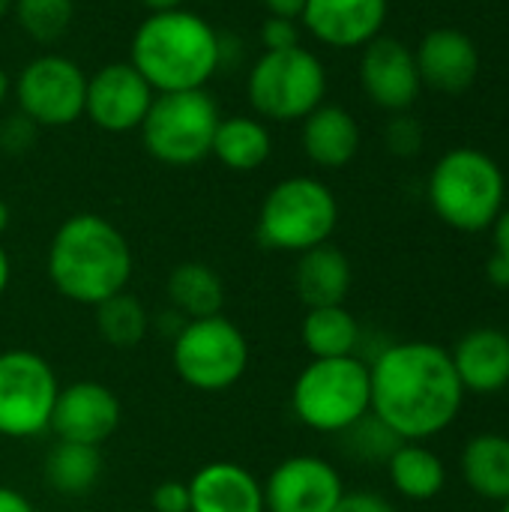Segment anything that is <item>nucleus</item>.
Listing matches in <instances>:
<instances>
[{
  "mask_svg": "<svg viewBox=\"0 0 509 512\" xmlns=\"http://www.w3.org/2000/svg\"><path fill=\"white\" fill-rule=\"evenodd\" d=\"M366 363L372 414L402 441L423 444L456 423L468 393L447 348L420 339L387 342Z\"/></svg>",
  "mask_w": 509,
  "mask_h": 512,
  "instance_id": "nucleus-1",
  "label": "nucleus"
},
{
  "mask_svg": "<svg viewBox=\"0 0 509 512\" xmlns=\"http://www.w3.org/2000/svg\"><path fill=\"white\" fill-rule=\"evenodd\" d=\"M45 273L63 300L96 309L129 291L135 255L126 234L111 219L99 213H72L48 240Z\"/></svg>",
  "mask_w": 509,
  "mask_h": 512,
  "instance_id": "nucleus-2",
  "label": "nucleus"
},
{
  "mask_svg": "<svg viewBox=\"0 0 509 512\" xmlns=\"http://www.w3.org/2000/svg\"><path fill=\"white\" fill-rule=\"evenodd\" d=\"M129 63L153 93L207 90L225 66L222 33L186 6L150 12L132 33Z\"/></svg>",
  "mask_w": 509,
  "mask_h": 512,
  "instance_id": "nucleus-3",
  "label": "nucleus"
},
{
  "mask_svg": "<svg viewBox=\"0 0 509 512\" xmlns=\"http://www.w3.org/2000/svg\"><path fill=\"white\" fill-rule=\"evenodd\" d=\"M435 216L462 234H480L495 225L507 204V177L495 156L477 147L444 153L426 186Z\"/></svg>",
  "mask_w": 509,
  "mask_h": 512,
  "instance_id": "nucleus-4",
  "label": "nucleus"
},
{
  "mask_svg": "<svg viewBox=\"0 0 509 512\" xmlns=\"http://www.w3.org/2000/svg\"><path fill=\"white\" fill-rule=\"evenodd\" d=\"M336 228L339 198L312 174H294L270 186L255 219L258 243L282 255H303L321 243H330Z\"/></svg>",
  "mask_w": 509,
  "mask_h": 512,
  "instance_id": "nucleus-5",
  "label": "nucleus"
},
{
  "mask_svg": "<svg viewBox=\"0 0 509 512\" xmlns=\"http://www.w3.org/2000/svg\"><path fill=\"white\" fill-rule=\"evenodd\" d=\"M369 411L372 384L363 357L309 360L291 384V414L315 435L339 438Z\"/></svg>",
  "mask_w": 509,
  "mask_h": 512,
  "instance_id": "nucleus-6",
  "label": "nucleus"
},
{
  "mask_svg": "<svg viewBox=\"0 0 509 512\" xmlns=\"http://www.w3.org/2000/svg\"><path fill=\"white\" fill-rule=\"evenodd\" d=\"M246 96L264 123H300L327 99V69L306 45L261 51L246 75Z\"/></svg>",
  "mask_w": 509,
  "mask_h": 512,
  "instance_id": "nucleus-7",
  "label": "nucleus"
},
{
  "mask_svg": "<svg viewBox=\"0 0 509 512\" xmlns=\"http://www.w3.org/2000/svg\"><path fill=\"white\" fill-rule=\"evenodd\" d=\"M249 357L246 333L222 312L186 321L171 339V366L195 393H225L237 387L249 372Z\"/></svg>",
  "mask_w": 509,
  "mask_h": 512,
  "instance_id": "nucleus-8",
  "label": "nucleus"
},
{
  "mask_svg": "<svg viewBox=\"0 0 509 512\" xmlns=\"http://www.w3.org/2000/svg\"><path fill=\"white\" fill-rule=\"evenodd\" d=\"M222 114L207 90L156 93L144 123V150L168 168H192L210 156Z\"/></svg>",
  "mask_w": 509,
  "mask_h": 512,
  "instance_id": "nucleus-9",
  "label": "nucleus"
},
{
  "mask_svg": "<svg viewBox=\"0 0 509 512\" xmlns=\"http://www.w3.org/2000/svg\"><path fill=\"white\" fill-rule=\"evenodd\" d=\"M60 378L30 348L0 351V438L33 441L51 429Z\"/></svg>",
  "mask_w": 509,
  "mask_h": 512,
  "instance_id": "nucleus-10",
  "label": "nucleus"
},
{
  "mask_svg": "<svg viewBox=\"0 0 509 512\" xmlns=\"http://www.w3.org/2000/svg\"><path fill=\"white\" fill-rule=\"evenodd\" d=\"M87 72L66 54H39L12 81V99L39 129H63L84 117Z\"/></svg>",
  "mask_w": 509,
  "mask_h": 512,
  "instance_id": "nucleus-11",
  "label": "nucleus"
},
{
  "mask_svg": "<svg viewBox=\"0 0 509 512\" xmlns=\"http://www.w3.org/2000/svg\"><path fill=\"white\" fill-rule=\"evenodd\" d=\"M345 492V480L330 459L297 453L267 474L264 507L267 512H333Z\"/></svg>",
  "mask_w": 509,
  "mask_h": 512,
  "instance_id": "nucleus-12",
  "label": "nucleus"
},
{
  "mask_svg": "<svg viewBox=\"0 0 509 512\" xmlns=\"http://www.w3.org/2000/svg\"><path fill=\"white\" fill-rule=\"evenodd\" d=\"M156 93L138 75L129 60L105 63L93 75H87V96H84V117L111 135L141 129Z\"/></svg>",
  "mask_w": 509,
  "mask_h": 512,
  "instance_id": "nucleus-13",
  "label": "nucleus"
},
{
  "mask_svg": "<svg viewBox=\"0 0 509 512\" xmlns=\"http://www.w3.org/2000/svg\"><path fill=\"white\" fill-rule=\"evenodd\" d=\"M123 423V405L117 393L102 381H72L60 384L54 414H51V435L57 441L102 447Z\"/></svg>",
  "mask_w": 509,
  "mask_h": 512,
  "instance_id": "nucleus-14",
  "label": "nucleus"
},
{
  "mask_svg": "<svg viewBox=\"0 0 509 512\" xmlns=\"http://www.w3.org/2000/svg\"><path fill=\"white\" fill-rule=\"evenodd\" d=\"M360 51V87L369 102L390 114L408 111L423 90L414 48H408L396 36L381 33Z\"/></svg>",
  "mask_w": 509,
  "mask_h": 512,
  "instance_id": "nucleus-15",
  "label": "nucleus"
},
{
  "mask_svg": "<svg viewBox=\"0 0 509 512\" xmlns=\"http://www.w3.org/2000/svg\"><path fill=\"white\" fill-rule=\"evenodd\" d=\"M387 15V0H306L300 27L327 48L351 51L381 36Z\"/></svg>",
  "mask_w": 509,
  "mask_h": 512,
  "instance_id": "nucleus-16",
  "label": "nucleus"
},
{
  "mask_svg": "<svg viewBox=\"0 0 509 512\" xmlns=\"http://www.w3.org/2000/svg\"><path fill=\"white\" fill-rule=\"evenodd\" d=\"M417 72L423 87H432L447 96H459L477 84L480 75V48L459 27H435L414 48Z\"/></svg>",
  "mask_w": 509,
  "mask_h": 512,
  "instance_id": "nucleus-17",
  "label": "nucleus"
},
{
  "mask_svg": "<svg viewBox=\"0 0 509 512\" xmlns=\"http://www.w3.org/2000/svg\"><path fill=\"white\" fill-rule=\"evenodd\" d=\"M189 512H267L264 483L240 462L216 459L189 480Z\"/></svg>",
  "mask_w": 509,
  "mask_h": 512,
  "instance_id": "nucleus-18",
  "label": "nucleus"
},
{
  "mask_svg": "<svg viewBox=\"0 0 509 512\" xmlns=\"http://www.w3.org/2000/svg\"><path fill=\"white\" fill-rule=\"evenodd\" d=\"M465 393L495 396L509 387V333L498 327H477L465 333L450 351Z\"/></svg>",
  "mask_w": 509,
  "mask_h": 512,
  "instance_id": "nucleus-19",
  "label": "nucleus"
},
{
  "mask_svg": "<svg viewBox=\"0 0 509 512\" xmlns=\"http://www.w3.org/2000/svg\"><path fill=\"white\" fill-rule=\"evenodd\" d=\"M360 144V123L342 105L324 102L306 120H300V147L315 168L339 171L351 165L360 153Z\"/></svg>",
  "mask_w": 509,
  "mask_h": 512,
  "instance_id": "nucleus-20",
  "label": "nucleus"
},
{
  "mask_svg": "<svg viewBox=\"0 0 509 512\" xmlns=\"http://www.w3.org/2000/svg\"><path fill=\"white\" fill-rule=\"evenodd\" d=\"M351 285H354V267L339 246L321 243V246L297 255L294 291L306 309L342 306L351 294Z\"/></svg>",
  "mask_w": 509,
  "mask_h": 512,
  "instance_id": "nucleus-21",
  "label": "nucleus"
},
{
  "mask_svg": "<svg viewBox=\"0 0 509 512\" xmlns=\"http://www.w3.org/2000/svg\"><path fill=\"white\" fill-rule=\"evenodd\" d=\"M210 156L228 171L252 174L273 156V132L255 114H228L216 126Z\"/></svg>",
  "mask_w": 509,
  "mask_h": 512,
  "instance_id": "nucleus-22",
  "label": "nucleus"
},
{
  "mask_svg": "<svg viewBox=\"0 0 509 512\" xmlns=\"http://www.w3.org/2000/svg\"><path fill=\"white\" fill-rule=\"evenodd\" d=\"M300 342L309 360H333V357H360L363 327L357 315L342 306H318L306 309L300 324Z\"/></svg>",
  "mask_w": 509,
  "mask_h": 512,
  "instance_id": "nucleus-23",
  "label": "nucleus"
},
{
  "mask_svg": "<svg viewBox=\"0 0 509 512\" xmlns=\"http://www.w3.org/2000/svg\"><path fill=\"white\" fill-rule=\"evenodd\" d=\"M168 306L183 321L219 315L225 306V282L216 267L204 261H183L165 279Z\"/></svg>",
  "mask_w": 509,
  "mask_h": 512,
  "instance_id": "nucleus-24",
  "label": "nucleus"
},
{
  "mask_svg": "<svg viewBox=\"0 0 509 512\" xmlns=\"http://www.w3.org/2000/svg\"><path fill=\"white\" fill-rule=\"evenodd\" d=\"M462 477L483 501H509V438L498 432L474 435L459 459Z\"/></svg>",
  "mask_w": 509,
  "mask_h": 512,
  "instance_id": "nucleus-25",
  "label": "nucleus"
},
{
  "mask_svg": "<svg viewBox=\"0 0 509 512\" xmlns=\"http://www.w3.org/2000/svg\"><path fill=\"white\" fill-rule=\"evenodd\" d=\"M384 468H387L390 486L405 501H414V504L435 501L444 492V486H447V465H444V459L435 450H429L426 444H420V441H405L390 456V462Z\"/></svg>",
  "mask_w": 509,
  "mask_h": 512,
  "instance_id": "nucleus-26",
  "label": "nucleus"
},
{
  "mask_svg": "<svg viewBox=\"0 0 509 512\" xmlns=\"http://www.w3.org/2000/svg\"><path fill=\"white\" fill-rule=\"evenodd\" d=\"M42 480L60 498H87L102 480V453L96 447L54 441L42 462Z\"/></svg>",
  "mask_w": 509,
  "mask_h": 512,
  "instance_id": "nucleus-27",
  "label": "nucleus"
},
{
  "mask_svg": "<svg viewBox=\"0 0 509 512\" xmlns=\"http://www.w3.org/2000/svg\"><path fill=\"white\" fill-rule=\"evenodd\" d=\"M93 318H96V333L105 345L117 348V351H132L138 348L150 330H153V315L150 309L132 294V291H123L105 303H99L93 309Z\"/></svg>",
  "mask_w": 509,
  "mask_h": 512,
  "instance_id": "nucleus-28",
  "label": "nucleus"
},
{
  "mask_svg": "<svg viewBox=\"0 0 509 512\" xmlns=\"http://www.w3.org/2000/svg\"><path fill=\"white\" fill-rule=\"evenodd\" d=\"M405 441L390 429L384 426L372 411L357 420L351 429H345L339 435V447L348 459L360 462V465H387L390 456L402 447Z\"/></svg>",
  "mask_w": 509,
  "mask_h": 512,
  "instance_id": "nucleus-29",
  "label": "nucleus"
},
{
  "mask_svg": "<svg viewBox=\"0 0 509 512\" xmlns=\"http://www.w3.org/2000/svg\"><path fill=\"white\" fill-rule=\"evenodd\" d=\"M12 15L24 36L51 45L69 30L75 18V0H12Z\"/></svg>",
  "mask_w": 509,
  "mask_h": 512,
  "instance_id": "nucleus-30",
  "label": "nucleus"
},
{
  "mask_svg": "<svg viewBox=\"0 0 509 512\" xmlns=\"http://www.w3.org/2000/svg\"><path fill=\"white\" fill-rule=\"evenodd\" d=\"M423 141H426V132H423V123L417 117H411L408 111L402 114H393L384 126V144L393 156L399 159H411L423 150Z\"/></svg>",
  "mask_w": 509,
  "mask_h": 512,
  "instance_id": "nucleus-31",
  "label": "nucleus"
},
{
  "mask_svg": "<svg viewBox=\"0 0 509 512\" xmlns=\"http://www.w3.org/2000/svg\"><path fill=\"white\" fill-rule=\"evenodd\" d=\"M258 42H261V51H288V48L303 45V27L297 18L267 15L258 27Z\"/></svg>",
  "mask_w": 509,
  "mask_h": 512,
  "instance_id": "nucleus-32",
  "label": "nucleus"
},
{
  "mask_svg": "<svg viewBox=\"0 0 509 512\" xmlns=\"http://www.w3.org/2000/svg\"><path fill=\"white\" fill-rule=\"evenodd\" d=\"M36 138H39V126L30 117H24L21 111L0 117V153L21 156L36 144Z\"/></svg>",
  "mask_w": 509,
  "mask_h": 512,
  "instance_id": "nucleus-33",
  "label": "nucleus"
},
{
  "mask_svg": "<svg viewBox=\"0 0 509 512\" xmlns=\"http://www.w3.org/2000/svg\"><path fill=\"white\" fill-rule=\"evenodd\" d=\"M150 504L156 512H189V486L183 480H165L153 489Z\"/></svg>",
  "mask_w": 509,
  "mask_h": 512,
  "instance_id": "nucleus-34",
  "label": "nucleus"
},
{
  "mask_svg": "<svg viewBox=\"0 0 509 512\" xmlns=\"http://www.w3.org/2000/svg\"><path fill=\"white\" fill-rule=\"evenodd\" d=\"M333 512H396L393 504L378 495V492H366V489H357V492H345L342 501L336 504Z\"/></svg>",
  "mask_w": 509,
  "mask_h": 512,
  "instance_id": "nucleus-35",
  "label": "nucleus"
},
{
  "mask_svg": "<svg viewBox=\"0 0 509 512\" xmlns=\"http://www.w3.org/2000/svg\"><path fill=\"white\" fill-rule=\"evenodd\" d=\"M0 512H36V507L15 486H0Z\"/></svg>",
  "mask_w": 509,
  "mask_h": 512,
  "instance_id": "nucleus-36",
  "label": "nucleus"
},
{
  "mask_svg": "<svg viewBox=\"0 0 509 512\" xmlns=\"http://www.w3.org/2000/svg\"><path fill=\"white\" fill-rule=\"evenodd\" d=\"M486 279H489L495 288H509V261L507 258H501L498 252H492V255H489V261H486Z\"/></svg>",
  "mask_w": 509,
  "mask_h": 512,
  "instance_id": "nucleus-37",
  "label": "nucleus"
},
{
  "mask_svg": "<svg viewBox=\"0 0 509 512\" xmlns=\"http://www.w3.org/2000/svg\"><path fill=\"white\" fill-rule=\"evenodd\" d=\"M492 246L501 258L509 261V207H504V213L492 225Z\"/></svg>",
  "mask_w": 509,
  "mask_h": 512,
  "instance_id": "nucleus-38",
  "label": "nucleus"
},
{
  "mask_svg": "<svg viewBox=\"0 0 509 512\" xmlns=\"http://www.w3.org/2000/svg\"><path fill=\"white\" fill-rule=\"evenodd\" d=\"M267 15H282V18H297L300 21V12L306 6V0H258Z\"/></svg>",
  "mask_w": 509,
  "mask_h": 512,
  "instance_id": "nucleus-39",
  "label": "nucleus"
},
{
  "mask_svg": "<svg viewBox=\"0 0 509 512\" xmlns=\"http://www.w3.org/2000/svg\"><path fill=\"white\" fill-rule=\"evenodd\" d=\"M9 282H12V261H9V252L0 243V300L9 291Z\"/></svg>",
  "mask_w": 509,
  "mask_h": 512,
  "instance_id": "nucleus-40",
  "label": "nucleus"
},
{
  "mask_svg": "<svg viewBox=\"0 0 509 512\" xmlns=\"http://www.w3.org/2000/svg\"><path fill=\"white\" fill-rule=\"evenodd\" d=\"M144 9H150V12H165V9H180V6H186V0H138Z\"/></svg>",
  "mask_w": 509,
  "mask_h": 512,
  "instance_id": "nucleus-41",
  "label": "nucleus"
},
{
  "mask_svg": "<svg viewBox=\"0 0 509 512\" xmlns=\"http://www.w3.org/2000/svg\"><path fill=\"white\" fill-rule=\"evenodd\" d=\"M12 96V78L6 75V69L0 66V108L6 105V99Z\"/></svg>",
  "mask_w": 509,
  "mask_h": 512,
  "instance_id": "nucleus-42",
  "label": "nucleus"
},
{
  "mask_svg": "<svg viewBox=\"0 0 509 512\" xmlns=\"http://www.w3.org/2000/svg\"><path fill=\"white\" fill-rule=\"evenodd\" d=\"M9 219H12V213H9V204L0 198V237L6 234V228H9Z\"/></svg>",
  "mask_w": 509,
  "mask_h": 512,
  "instance_id": "nucleus-43",
  "label": "nucleus"
},
{
  "mask_svg": "<svg viewBox=\"0 0 509 512\" xmlns=\"http://www.w3.org/2000/svg\"><path fill=\"white\" fill-rule=\"evenodd\" d=\"M12 12V0H0V21Z\"/></svg>",
  "mask_w": 509,
  "mask_h": 512,
  "instance_id": "nucleus-44",
  "label": "nucleus"
},
{
  "mask_svg": "<svg viewBox=\"0 0 509 512\" xmlns=\"http://www.w3.org/2000/svg\"><path fill=\"white\" fill-rule=\"evenodd\" d=\"M501 512H509V501H504V504H501Z\"/></svg>",
  "mask_w": 509,
  "mask_h": 512,
  "instance_id": "nucleus-45",
  "label": "nucleus"
}]
</instances>
